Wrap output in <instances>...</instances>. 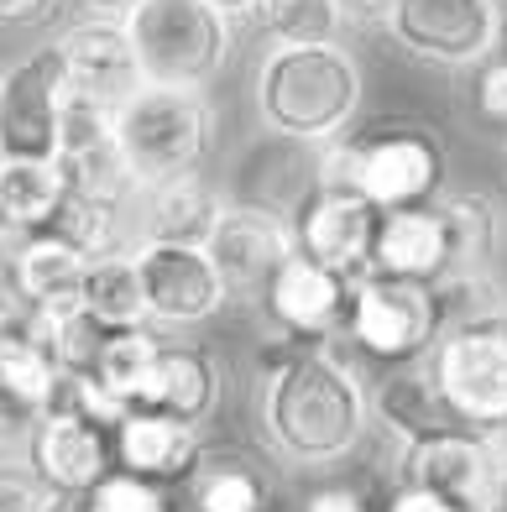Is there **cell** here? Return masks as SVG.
<instances>
[{
    "mask_svg": "<svg viewBox=\"0 0 507 512\" xmlns=\"http://www.w3.org/2000/svg\"><path fill=\"white\" fill-rule=\"evenodd\" d=\"M372 424V392L330 345L278 340L262 351V429L278 455L330 465L351 455Z\"/></svg>",
    "mask_w": 507,
    "mask_h": 512,
    "instance_id": "obj_1",
    "label": "cell"
},
{
    "mask_svg": "<svg viewBox=\"0 0 507 512\" xmlns=\"http://www.w3.org/2000/svg\"><path fill=\"white\" fill-rule=\"evenodd\" d=\"M361 95V63L340 42L272 48L257 68V115L267 121V131L288 136V142H340L361 115Z\"/></svg>",
    "mask_w": 507,
    "mask_h": 512,
    "instance_id": "obj_2",
    "label": "cell"
},
{
    "mask_svg": "<svg viewBox=\"0 0 507 512\" xmlns=\"http://www.w3.org/2000/svg\"><path fill=\"white\" fill-rule=\"evenodd\" d=\"M210 142H215V110L204 100V89L142 84L115 110V147H121L136 194L194 178L210 157Z\"/></svg>",
    "mask_w": 507,
    "mask_h": 512,
    "instance_id": "obj_3",
    "label": "cell"
},
{
    "mask_svg": "<svg viewBox=\"0 0 507 512\" xmlns=\"http://www.w3.org/2000/svg\"><path fill=\"white\" fill-rule=\"evenodd\" d=\"M319 178L351 183L377 209L434 204L445 189V147L429 126L387 121L372 131H356L351 142H330Z\"/></svg>",
    "mask_w": 507,
    "mask_h": 512,
    "instance_id": "obj_4",
    "label": "cell"
},
{
    "mask_svg": "<svg viewBox=\"0 0 507 512\" xmlns=\"http://www.w3.org/2000/svg\"><path fill=\"white\" fill-rule=\"evenodd\" d=\"M136 63L147 84L204 89L236 48V21L210 0H142L126 16Z\"/></svg>",
    "mask_w": 507,
    "mask_h": 512,
    "instance_id": "obj_5",
    "label": "cell"
},
{
    "mask_svg": "<svg viewBox=\"0 0 507 512\" xmlns=\"http://www.w3.org/2000/svg\"><path fill=\"white\" fill-rule=\"evenodd\" d=\"M429 371L445 403L466 429H507V309L481 304L450 319V330L429 351Z\"/></svg>",
    "mask_w": 507,
    "mask_h": 512,
    "instance_id": "obj_6",
    "label": "cell"
},
{
    "mask_svg": "<svg viewBox=\"0 0 507 512\" xmlns=\"http://www.w3.org/2000/svg\"><path fill=\"white\" fill-rule=\"evenodd\" d=\"M445 330H450V304L440 283H413V277H387V272H366L351 283L345 335L356 340L361 356L382 366H408L424 361Z\"/></svg>",
    "mask_w": 507,
    "mask_h": 512,
    "instance_id": "obj_7",
    "label": "cell"
},
{
    "mask_svg": "<svg viewBox=\"0 0 507 512\" xmlns=\"http://www.w3.org/2000/svg\"><path fill=\"white\" fill-rule=\"evenodd\" d=\"M507 434V429H502ZM487 429H450L403 445L398 481L445 497L455 512H492L507 481V439Z\"/></svg>",
    "mask_w": 507,
    "mask_h": 512,
    "instance_id": "obj_8",
    "label": "cell"
},
{
    "mask_svg": "<svg viewBox=\"0 0 507 512\" xmlns=\"http://www.w3.org/2000/svg\"><path fill=\"white\" fill-rule=\"evenodd\" d=\"M288 225H293L298 256H309V262L351 277V283L372 272V246H377L382 209L361 189H351V183H335V178L309 183V189L293 199Z\"/></svg>",
    "mask_w": 507,
    "mask_h": 512,
    "instance_id": "obj_9",
    "label": "cell"
},
{
    "mask_svg": "<svg viewBox=\"0 0 507 512\" xmlns=\"http://www.w3.org/2000/svg\"><path fill=\"white\" fill-rule=\"evenodd\" d=\"M387 37L434 68H476L497 53L502 11L497 0H398Z\"/></svg>",
    "mask_w": 507,
    "mask_h": 512,
    "instance_id": "obj_10",
    "label": "cell"
},
{
    "mask_svg": "<svg viewBox=\"0 0 507 512\" xmlns=\"http://www.w3.org/2000/svg\"><path fill=\"white\" fill-rule=\"evenodd\" d=\"M68 74L58 42L16 58L0 74V157H58Z\"/></svg>",
    "mask_w": 507,
    "mask_h": 512,
    "instance_id": "obj_11",
    "label": "cell"
},
{
    "mask_svg": "<svg viewBox=\"0 0 507 512\" xmlns=\"http://www.w3.org/2000/svg\"><path fill=\"white\" fill-rule=\"evenodd\" d=\"M204 251L215 256L230 298H241V304H262L272 277L298 256L288 215H278V209H267V204H230V199H225L220 220H215V236Z\"/></svg>",
    "mask_w": 507,
    "mask_h": 512,
    "instance_id": "obj_12",
    "label": "cell"
},
{
    "mask_svg": "<svg viewBox=\"0 0 507 512\" xmlns=\"http://www.w3.org/2000/svg\"><path fill=\"white\" fill-rule=\"evenodd\" d=\"M136 267H142V288H147V314L163 330H189V324L215 319L230 304V288L204 246L142 241Z\"/></svg>",
    "mask_w": 507,
    "mask_h": 512,
    "instance_id": "obj_13",
    "label": "cell"
},
{
    "mask_svg": "<svg viewBox=\"0 0 507 512\" xmlns=\"http://www.w3.org/2000/svg\"><path fill=\"white\" fill-rule=\"evenodd\" d=\"M58 53H63L68 95H79L100 110H121L147 84L126 21H115V16H79L58 37Z\"/></svg>",
    "mask_w": 507,
    "mask_h": 512,
    "instance_id": "obj_14",
    "label": "cell"
},
{
    "mask_svg": "<svg viewBox=\"0 0 507 512\" xmlns=\"http://www.w3.org/2000/svg\"><path fill=\"white\" fill-rule=\"evenodd\" d=\"M27 465L63 497H89L115 471V429L95 424L84 413L53 408L27 445Z\"/></svg>",
    "mask_w": 507,
    "mask_h": 512,
    "instance_id": "obj_15",
    "label": "cell"
},
{
    "mask_svg": "<svg viewBox=\"0 0 507 512\" xmlns=\"http://www.w3.org/2000/svg\"><path fill=\"white\" fill-rule=\"evenodd\" d=\"M262 309L278 324V335L304 340V345H330V335L345 330V314H351V277L319 267L309 256H293L272 277Z\"/></svg>",
    "mask_w": 507,
    "mask_h": 512,
    "instance_id": "obj_16",
    "label": "cell"
},
{
    "mask_svg": "<svg viewBox=\"0 0 507 512\" xmlns=\"http://www.w3.org/2000/svg\"><path fill=\"white\" fill-rule=\"evenodd\" d=\"M372 272L413 277V283H450L455 277V241H450V220H445L440 199L408 204V209H382Z\"/></svg>",
    "mask_w": 507,
    "mask_h": 512,
    "instance_id": "obj_17",
    "label": "cell"
},
{
    "mask_svg": "<svg viewBox=\"0 0 507 512\" xmlns=\"http://www.w3.org/2000/svg\"><path fill=\"white\" fill-rule=\"evenodd\" d=\"M199 460H204V439L183 418H168L157 408H131L115 424V465L131 476H147L157 486H178L199 471Z\"/></svg>",
    "mask_w": 507,
    "mask_h": 512,
    "instance_id": "obj_18",
    "label": "cell"
},
{
    "mask_svg": "<svg viewBox=\"0 0 507 512\" xmlns=\"http://www.w3.org/2000/svg\"><path fill=\"white\" fill-rule=\"evenodd\" d=\"M84 277H89V256L74 251L68 241H58L53 230L21 236V246L6 262V288L21 293L48 319H63V314L84 309Z\"/></svg>",
    "mask_w": 507,
    "mask_h": 512,
    "instance_id": "obj_19",
    "label": "cell"
},
{
    "mask_svg": "<svg viewBox=\"0 0 507 512\" xmlns=\"http://www.w3.org/2000/svg\"><path fill=\"white\" fill-rule=\"evenodd\" d=\"M372 413L382 429H393L403 445H419V439L466 429L455 418V408L445 403L440 382H434L429 361H408V366H387V377L372 387Z\"/></svg>",
    "mask_w": 507,
    "mask_h": 512,
    "instance_id": "obj_20",
    "label": "cell"
},
{
    "mask_svg": "<svg viewBox=\"0 0 507 512\" xmlns=\"http://www.w3.org/2000/svg\"><path fill=\"white\" fill-rule=\"evenodd\" d=\"M136 408H157L168 418L204 429L210 413L220 408V361L204 345H183V340H163V356L147 382V398Z\"/></svg>",
    "mask_w": 507,
    "mask_h": 512,
    "instance_id": "obj_21",
    "label": "cell"
},
{
    "mask_svg": "<svg viewBox=\"0 0 507 512\" xmlns=\"http://www.w3.org/2000/svg\"><path fill=\"white\" fill-rule=\"evenodd\" d=\"M220 209H225V199L194 173V178H178V183H163V189L136 194V225H142V241L210 246Z\"/></svg>",
    "mask_w": 507,
    "mask_h": 512,
    "instance_id": "obj_22",
    "label": "cell"
},
{
    "mask_svg": "<svg viewBox=\"0 0 507 512\" xmlns=\"http://www.w3.org/2000/svg\"><path fill=\"white\" fill-rule=\"evenodd\" d=\"M68 199V178L58 157H0V215L16 236L48 230Z\"/></svg>",
    "mask_w": 507,
    "mask_h": 512,
    "instance_id": "obj_23",
    "label": "cell"
},
{
    "mask_svg": "<svg viewBox=\"0 0 507 512\" xmlns=\"http://www.w3.org/2000/svg\"><path fill=\"white\" fill-rule=\"evenodd\" d=\"M84 309L95 314L110 330H136V324H152L147 314V288H142V267H136V251H115L89 262L84 277Z\"/></svg>",
    "mask_w": 507,
    "mask_h": 512,
    "instance_id": "obj_24",
    "label": "cell"
},
{
    "mask_svg": "<svg viewBox=\"0 0 507 512\" xmlns=\"http://www.w3.org/2000/svg\"><path fill=\"white\" fill-rule=\"evenodd\" d=\"M157 356H163V335L152 330V324H136V330H110L105 351L95 361V377L110 398H121L126 408H136L147 398V382L157 371Z\"/></svg>",
    "mask_w": 507,
    "mask_h": 512,
    "instance_id": "obj_25",
    "label": "cell"
},
{
    "mask_svg": "<svg viewBox=\"0 0 507 512\" xmlns=\"http://www.w3.org/2000/svg\"><path fill=\"white\" fill-rule=\"evenodd\" d=\"M53 236L68 241L74 251H84L89 262L100 256H115L121 251V236H126V204L121 199H100V194H74L68 189L63 209L53 215Z\"/></svg>",
    "mask_w": 507,
    "mask_h": 512,
    "instance_id": "obj_26",
    "label": "cell"
},
{
    "mask_svg": "<svg viewBox=\"0 0 507 512\" xmlns=\"http://www.w3.org/2000/svg\"><path fill=\"white\" fill-rule=\"evenodd\" d=\"M189 492L194 512H267V481L236 455H204Z\"/></svg>",
    "mask_w": 507,
    "mask_h": 512,
    "instance_id": "obj_27",
    "label": "cell"
},
{
    "mask_svg": "<svg viewBox=\"0 0 507 512\" xmlns=\"http://www.w3.org/2000/svg\"><path fill=\"white\" fill-rule=\"evenodd\" d=\"M340 16V0H251L246 21L272 37V48H298V42H335Z\"/></svg>",
    "mask_w": 507,
    "mask_h": 512,
    "instance_id": "obj_28",
    "label": "cell"
},
{
    "mask_svg": "<svg viewBox=\"0 0 507 512\" xmlns=\"http://www.w3.org/2000/svg\"><path fill=\"white\" fill-rule=\"evenodd\" d=\"M445 220H450V241H455V277L450 283H460V277H481V267H487V256L497 246V209L487 194H450L440 199Z\"/></svg>",
    "mask_w": 507,
    "mask_h": 512,
    "instance_id": "obj_29",
    "label": "cell"
},
{
    "mask_svg": "<svg viewBox=\"0 0 507 512\" xmlns=\"http://www.w3.org/2000/svg\"><path fill=\"white\" fill-rule=\"evenodd\" d=\"M63 502L27 460H0V512H63Z\"/></svg>",
    "mask_w": 507,
    "mask_h": 512,
    "instance_id": "obj_30",
    "label": "cell"
},
{
    "mask_svg": "<svg viewBox=\"0 0 507 512\" xmlns=\"http://www.w3.org/2000/svg\"><path fill=\"white\" fill-rule=\"evenodd\" d=\"M471 105L487 126H507V53L476 63V84H471Z\"/></svg>",
    "mask_w": 507,
    "mask_h": 512,
    "instance_id": "obj_31",
    "label": "cell"
},
{
    "mask_svg": "<svg viewBox=\"0 0 507 512\" xmlns=\"http://www.w3.org/2000/svg\"><path fill=\"white\" fill-rule=\"evenodd\" d=\"M42 424V413L32 403H21L16 392L0 387V460H11L16 450H27L32 445V434Z\"/></svg>",
    "mask_w": 507,
    "mask_h": 512,
    "instance_id": "obj_32",
    "label": "cell"
},
{
    "mask_svg": "<svg viewBox=\"0 0 507 512\" xmlns=\"http://www.w3.org/2000/svg\"><path fill=\"white\" fill-rule=\"evenodd\" d=\"M63 0H6V16H0V27H37V21H48Z\"/></svg>",
    "mask_w": 507,
    "mask_h": 512,
    "instance_id": "obj_33",
    "label": "cell"
},
{
    "mask_svg": "<svg viewBox=\"0 0 507 512\" xmlns=\"http://www.w3.org/2000/svg\"><path fill=\"white\" fill-rule=\"evenodd\" d=\"M304 512H372L356 492H345V486H330V492H314Z\"/></svg>",
    "mask_w": 507,
    "mask_h": 512,
    "instance_id": "obj_34",
    "label": "cell"
},
{
    "mask_svg": "<svg viewBox=\"0 0 507 512\" xmlns=\"http://www.w3.org/2000/svg\"><path fill=\"white\" fill-rule=\"evenodd\" d=\"M398 0H340V11L345 16H356V21H382L387 27V16H393Z\"/></svg>",
    "mask_w": 507,
    "mask_h": 512,
    "instance_id": "obj_35",
    "label": "cell"
},
{
    "mask_svg": "<svg viewBox=\"0 0 507 512\" xmlns=\"http://www.w3.org/2000/svg\"><path fill=\"white\" fill-rule=\"evenodd\" d=\"M84 6V16H115V21H126L142 0H79Z\"/></svg>",
    "mask_w": 507,
    "mask_h": 512,
    "instance_id": "obj_36",
    "label": "cell"
},
{
    "mask_svg": "<svg viewBox=\"0 0 507 512\" xmlns=\"http://www.w3.org/2000/svg\"><path fill=\"white\" fill-rule=\"evenodd\" d=\"M215 11H225L230 21H241V16H251V0H210Z\"/></svg>",
    "mask_w": 507,
    "mask_h": 512,
    "instance_id": "obj_37",
    "label": "cell"
},
{
    "mask_svg": "<svg viewBox=\"0 0 507 512\" xmlns=\"http://www.w3.org/2000/svg\"><path fill=\"white\" fill-rule=\"evenodd\" d=\"M11 241H21V236H16V230H11V225H6V215H0V251H6Z\"/></svg>",
    "mask_w": 507,
    "mask_h": 512,
    "instance_id": "obj_38",
    "label": "cell"
},
{
    "mask_svg": "<svg viewBox=\"0 0 507 512\" xmlns=\"http://www.w3.org/2000/svg\"><path fill=\"white\" fill-rule=\"evenodd\" d=\"M502 48H507V11H502Z\"/></svg>",
    "mask_w": 507,
    "mask_h": 512,
    "instance_id": "obj_39",
    "label": "cell"
},
{
    "mask_svg": "<svg viewBox=\"0 0 507 512\" xmlns=\"http://www.w3.org/2000/svg\"><path fill=\"white\" fill-rule=\"evenodd\" d=\"M0 16H6V0H0Z\"/></svg>",
    "mask_w": 507,
    "mask_h": 512,
    "instance_id": "obj_40",
    "label": "cell"
},
{
    "mask_svg": "<svg viewBox=\"0 0 507 512\" xmlns=\"http://www.w3.org/2000/svg\"><path fill=\"white\" fill-rule=\"evenodd\" d=\"M189 512H194V507H189Z\"/></svg>",
    "mask_w": 507,
    "mask_h": 512,
    "instance_id": "obj_41",
    "label": "cell"
}]
</instances>
